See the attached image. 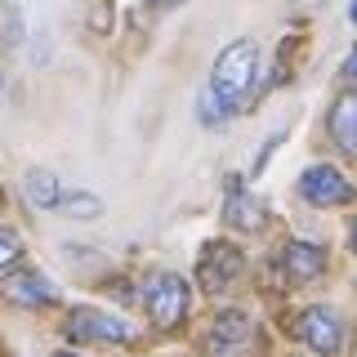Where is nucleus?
<instances>
[{
  "instance_id": "nucleus-1",
  "label": "nucleus",
  "mask_w": 357,
  "mask_h": 357,
  "mask_svg": "<svg viewBox=\"0 0 357 357\" xmlns=\"http://www.w3.org/2000/svg\"><path fill=\"white\" fill-rule=\"evenodd\" d=\"M255 67H259V45L255 40H232L228 50L215 59L210 89H215L219 98H228V103H237L245 89H250V81H255Z\"/></svg>"
},
{
  "instance_id": "nucleus-2",
  "label": "nucleus",
  "mask_w": 357,
  "mask_h": 357,
  "mask_svg": "<svg viewBox=\"0 0 357 357\" xmlns=\"http://www.w3.org/2000/svg\"><path fill=\"white\" fill-rule=\"evenodd\" d=\"M143 304H148V317L156 321V326H178V321H183V312H188V282L178 273L152 277Z\"/></svg>"
},
{
  "instance_id": "nucleus-3",
  "label": "nucleus",
  "mask_w": 357,
  "mask_h": 357,
  "mask_svg": "<svg viewBox=\"0 0 357 357\" xmlns=\"http://www.w3.org/2000/svg\"><path fill=\"white\" fill-rule=\"evenodd\" d=\"M67 335H72V340H98V344H126L134 331L121 317L103 312V308H72V317H67Z\"/></svg>"
},
{
  "instance_id": "nucleus-4",
  "label": "nucleus",
  "mask_w": 357,
  "mask_h": 357,
  "mask_svg": "<svg viewBox=\"0 0 357 357\" xmlns=\"http://www.w3.org/2000/svg\"><path fill=\"white\" fill-rule=\"evenodd\" d=\"M299 192H304V201H312V206H340V201L353 197V188L344 183V174L335 170V165H308V170L299 174Z\"/></svg>"
},
{
  "instance_id": "nucleus-5",
  "label": "nucleus",
  "mask_w": 357,
  "mask_h": 357,
  "mask_svg": "<svg viewBox=\"0 0 357 357\" xmlns=\"http://www.w3.org/2000/svg\"><path fill=\"white\" fill-rule=\"evenodd\" d=\"M299 340L312 344L317 353H340L344 344V331H340V317H335L331 308H304L299 312Z\"/></svg>"
},
{
  "instance_id": "nucleus-6",
  "label": "nucleus",
  "mask_w": 357,
  "mask_h": 357,
  "mask_svg": "<svg viewBox=\"0 0 357 357\" xmlns=\"http://www.w3.org/2000/svg\"><path fill=\"white\" fill-rule=\"evenodd\" d=\"M237 273H241V250H232V245H206L201 268H197V282L201 286L219 290V286H228Z\"/></svg>"
},
{
  "instance_id": "nucleus-7",
  "label": "nucleus",
  "mask_w": 357,
  "mask_h": 357,
  "mask_svg": "<svg viewBox=\"0 0 357 357\" xmlns=\"http://www.w3.org/2000/svg\"><path fill=\"white\" fill-rule=\"evenodd\" d=\"M245 344H250V321H245V312H219L215 331H210V349L219 357H237Z\"/></svg>"
},
{
  "instance_id": "nucleus-8",
  "label": "nucleus",
  "mask_w": 357,
  "mask_h": 357,
  "mask_svg": "<svg viewBox=\"0 0 357 357\" xmlns=\"http://www.w3.org/2000/svg\"><path fill=\"white\" fill-rule=\"evenodd\" d=\"M0 295H5V299H14V304L36 308V304H50V299H54V290H50V282H45L40 273H9L5 282H0Z\"/></svg>"
},
{
  "instance_id": "nucleus-9",
  "label": "nucleus",
  "mask_w": 357,
  "mask_h": 357,
  "mask_svg": "<svg viewBox=\"0 0 357 357\" xmlns=\"http://www.w3.org/2000/svg\"><path fill=\"white\" fill-rule=\"evenodd\" d=\"M282 268L290 277H299V282H308V277H317L321 268H326V255H321L317 245H308V241H290L282 250Z\"/></svg>"
},
{
  "instance_id": "nucleus-10",
  "label": "nucleus",
  "mask_w": 357,
  "mask_h": 357,
  "mask_svg": "<svg viewBox=\"0 0 357 357\" xmlns=\"http://www.w3.org/2000/svg\"><path fill=\"white\" fill-rule=\"evenodd\" d=\"M331 134L344 152H357V94H344L335 98V112H331Z\"/></svg>"
},
{
  "instance_id": "nucleus-11",
  "label": "nucleus",
  "mask_w": 357,
  "mask_h": 357,
  "mask_svg": "<svg viewBox=\"0 0 357 357\" xmlns=\"http://www.w3.org/2000/svg\"><path fill=\"white\" fill-rule=\"evenodd\" d=\"M22 192H27V206L31 210H54L63 201L59 178H54L50 170H27V178H22Z\"/></svg>"
},
{
  "instance_id": "nucleus-12",
  "label": "nucleus",
  "mask_w": 357,
  "mask_h": 357,
  "mask_svg": "<svg viewBox=\"0 0 357 357\" xmlns=\"http://www.w3.org/2000/svg\"><path fill=\"white\" fill-rule=\"evenodd\" d=\"M223 219H228L232 228H259V223H264V206L255 197H245V192H228V210H223Z\"/></svg>"
},
{
  "instance_id": "nucleus-13",
  "label": "nucleus",
  "mask_w": 357,
  "mask_h": 357,
  "mask_svg": "<svg viewBox=\"0 0 357 357\" xmlns=\"http://www.w3.org/2000/svg\"><path fill=\"white\" fill-rule=\"evenodd\" d=\"M67 210H72L76 219H98L103 215V201H98L94 192H72L67 197Z\"/></svg>"
},
{
  "instance_id": "nucleus-14",
  "label": "nucleus",
  "mask_w": 357,
  "mask_h": 357,
  "mask_svg": "<svg viewBox=\"0 0 357 357\" xmlns=\"http://www.w3.org/2000/svg\"><path fill=\"white\" fill-rule=\"evenodd\" d=\"M232 107H237V103H228V98H219L215 89H206V94H201V121H210V126H215V121H223V116H228Z\"/></svg>"
},
{
  "instance_id": "nucleus-15",
  "label": "nucleus",
  "mask_w": 357,
  "mask_h": 357,
  "mask_svg": "<svg viewBox=\"0 0 357 357\" xmlns=\"http://www.w3.org/2000/svg\"><path fill=\"white\" fill-rule=\"evenodd\" d=\"M89 31H98V36L112 31V5L107 0H94V5H89Z\"/></svg>"
},
{
  "instance_id": "nucleus-16",
  "label": "nucleus",
  "mask_w": 357,
  "mask_h": 357,
  "mask_svg": "<svg viewBox=\"0 0 357 357\" xmlns=\"http://www.w3.org/2000/svg\"><path fill=\"white\" fill-rule=\"evenodd\" d=\"M18 255H22V241H18V232L0 228V268H5V264H14Z\"/></svg>"
},
{
  "instance_id": "nucleus-17",
  "label": "nucleus",
  "mask_w": 357,
  "mask_h": 357,
  "mask_svg": "<svg viewBox=\"0 0 357 357\" xmlns=\"http://www.w3.org/2000/svg\"><path fill=\"white\" fill-rule=\"evenodd\" d=\"M5 36H9V45H18V36H22V27H18V5H9V18H5Z\"/></svg>"
},
{
  "instance_id": "nucleus-18",
  "label": "nucleus",
  "mask_w": 357,
  "mask_h": 357,
  "mask_svg": "<svg viewBox=\"0 0 357 357\" xmlns=\"http://www.w3.org/2000/svg\"><path fill=\"white\" fill-rule=\"evenodd\" d=\"M344 76H353V81H357V50L349 54V63H344Z\"/></svg>"
},
{
  "instance_id": "nucleus-19",
  "label": "nucleus",
  "mask_w": 357,
  "mask_h": 357,
  "mask_svg": "<svg viewBox=\"0 0 357 357\" xmlns=\"http://www.w3.org/2000/svg\"><path fill=\"white\" fill-rule=\"evenodd\" d=\"M152 9H174V5H183V0H148Z\"/></svg>"
},
{
  "instance_id": "nucleus-20",
  "label": "nucleus",
  "mask_w": 357,
  "mask_h": 357,
  "mask_svg": "<svg viewBox=\"0 0 357 357\" xmlns=\"http://www.w3.org/2000/svg\"><path fill=\"white\" fill-rule=\"evenodd\" d=\"M295 5H304V9H317V5H321V0H295Z\"/></svg>"
},
{
  "instance_id": "nucleus-21",
  "label": "nucleus",
  "mask_w": 357,
  "mask_h": 357,
  "mask_svg": "<svg viewBox=\"0 0 357 357\" xmlns=\"http://www.w3.org/2000/svg\"><path fill=\"white\" fill-rule=\"evenodd\" d=\"M349 14H353V22H357V0H353V9H349Z\"/></svg>"
},
{
  "instance_id": "nucleus-22",
  "label": "nucleus",
  "mask_w": 357,
  "mask_h": 357,
  "mask_svg": "<svg viewBox=\"0 0 357 357\" xmlns=\"http://www.w3.org/2000/svg\"><path fill=\"white\" fill-rule=\"evenodd\" d=\"M59 357H76V353H59Z\"/></svg>"
},
{
  "instance_id": "nucleus-23",
  "label": "nucleus",
  "mask_w": 357,
  "mask_h": 357,
  "mask_svg": "<svg viewBox=\"0 0 357 357\" xmlns=\"http://www.w3.org/2000/svg\"><path fill=\"white\" fill-rule=\"evenodd\" d=\"M353 245H357V228H353Z\"/></svg>"
}]
</instances>
